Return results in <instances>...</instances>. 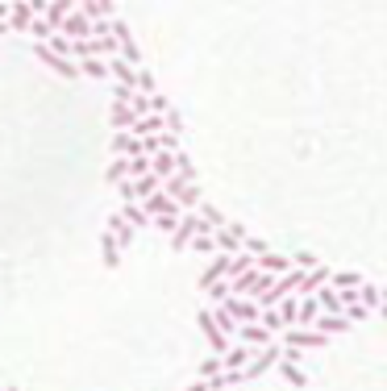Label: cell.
<instances>
[{
  "label": "cell",
  "instance_id": "cell-1",
  "mask_svg": "<svg viewBox=\"0 0 387 391\" xmlns=\"http://www.w3.org/2000/svg\"><path fill=\"white\" fill-rule=\"evenodd\" d=\"M221 312H225L238 329H246V325H262V304H258V300H238V296H229Z\"/></svg>",
  "mask_w": 387,
  "mask_h": 391
},
{
  "label": "cell",
  "instance_id": "cell-2",
  "mask_svg": "<svg viewBox=\"0 0 387 391\" xmlns=\"http://www.w3.org/2000/svg\"><path fill=\"white\" fill-rule=\"evenodd\" d=\"M200 329H204V337H209V346H213L216 358H225V354L233 349V342H229V333L221 329V321H216L213 308H200Z\"/></svg>",
  "mask_w": 387,
  "mask_h": 391
},
{
  "label": "cell",
  "instance_id": "cell-3",
  "mask_svg": "<svg viewBox=\"0 0 387 391\" xmlns=\"http://www.w3.org/2000/svg\"><path fill=\"white\" fill-rule=\"evenodd\" d=\"M59 34H63V38H71V42H92V38H96V25L87 21L84 13H80V4H75V13L59 25Z\"/></svg>",
  "mask_w": 387,
  "mask_h": 391
},
{
  "label": "cell",
  "instance_id": "cell-4",
  "mask_svg": "<svg viewBox=\"0 0 387 391\" xmlns=\"http://www.w3.org/2000/svg\"><path fill=\"white\" fill-rule=\"evenodd\" d=\"M279 342H283V349H321V346H329V337L317 333V329H288Z\"/></svg>",
  "mask_w": 387,
  "mask_h": 391
},
{
  "label": "cell",
  "instance_id": "cell-5",
  "mask_svg": "<svg viewBox=\"0 0 387 391\" xmlns=\"http://www.w3.org/2000/svg\"><path fill=\"white\" fill-rule=\"evenodd\" d=\"M34 54H38V58H42L46 67H50V71H59V75H63V80H75V75H80V63H71V58H63V54H54V50H50V46H34Z\"/></svg>",
  "mask_w": 387,
  "mask_h": 391
},
{
  "label": "cell",
  "instance_id": "cell-6",
  "mask_svg": "<svg viewBox=\"0 0 387 391\" xmlns=\"http://www.w3.org/2000/svg\"><path fill=\"white\" fill-rule=\"evenodd\" d=\"M283 362V349H279V342L275 346H266V349H258V358L246 366V379H258V375H266L271 366H279Z\"/></svg>",
  "mask_w": 387,
  "mask_h": 391
},
{
  "label": "cell",
  "instance_id": "cell-7",
  "mask_svg": "<svg viewBox=\"0 0 387 391\" xmlns=\"http://www.w3.org/2000/svg\"><path fill=\"white\" fill-rule=\"evenodd\" d=\"M238 342L250 349H266V346H275V333L266 325H246V329H238Z\"/></svg>",
  "mask_w": 387,
  "mask_h": 391
},
{
  "label": "cell",
  "instance_id": "cell-8",
  "mask_svg": "<svg viewBox=\"0 0 387 391\" xmlns=\"http://www.w3.org/2000/svg\"><path fill=\"white\" fill-rule=\"evenodd\" d=\"M137 121H142V117L133 113V104H113V108H109V125H113V133H129Z\"/></svg>",
  "mask_w": 387,
  "mask_h": 391
},
{
  "label": "cell",
  "instance_id": "cell-9",
  "mask_svg": "<svg viewBox=\"0 0 387 391\" xmlns=\"http://www.w3.org/2000/svg\"><path fill=\"white\" fill-rule=\"evenodd\" d=\"M113 154L117 159H142L146 154V142H137L133 133H113Z\"/></svg>",
  "mask_w": 387,
  "mask_h": 391
},
{
  "label": "cell",
  "instance_id": "cell-10",
  "mask_svg": "<svg viewBox=\"0 0 387 391\" xmlns=\"http://www.w3.org/2000/svg\"><path fill=\"white\" fill-rule=\"evenodd\" d=\"M254 358H258V349H250V346H242V342H238V346L225 354V371H246Z\"/></svg>",
  "mask_w": 387,
  "mask_h": 391
},
{
  "label": "cell",
  "instance_id": "cell-11",
  "mask_svg": "<svg viewBox=\"0 0 387 391\" xmlns=\"http://www.w3.org/2000/svg\"><path fill=\"white\" fill-rule=\"evenodd\" d=\"M104 233H113V237L121 242V250H125L129 242H133V225H129V221L121 217V213H113V217L104 221Z\"/></svg>",
  "mask_w": 387,
  "mask_h": 391
},
{
  "label": "cell",
  "instance_id": "cell-12",
  "mask_svg": "<svg viewBox=\"0 0 387 391\" xmlns=\"http://www.w3.org/2000/svg\"><path fill=\"white\" fill-rule=\"evenodd\" d=\"M321 316H325V308H321L317 296H312V300H300V325H296V329H317Z\"/></svg>",
  "mask_w": 387,
  "mask_h": 391
},
{
  "label": "cell",
  "instance_id": "cell-13",
  "mask_svg": "<svg viewBox=\"0 0 387 391\" xmlns=\"http://www.w3.org/2000/svg\"><path fill=\"white\" fill-rule=\"evenodd\" d=\"M362 283H367V279H362V275H358V271H338V275H333V283H329V287H333V292H338V296H345V292H358V287H362Z\"/></svg>",
  "mask_w": 387,
  "mask_h": 391
},
{
  "label": "cell",
  "instance_id": "cell-14",
  "mask_svg": "<svg viewBox=\"0 0 387 391\" xmlns=\"http://www.w3.org/2000/svg\"><path fill=\"white\" fill-rule=\"evenodd\" d=\"M100 254H104V266L113 271V266L121 262V242H117L113 233H104V237H100Z\"/></svg>",
  "mask_w": 387,
  "mask_h": 391
},
{
  "label": "cell",
  "instance_id": "cell-15",
  "mask_svg": "<svg viewBox=\"0 0 387 391\" xmlns=\"http://www.w3.org/2000/svg\"><path fill=\"white\" fill-rule=\"evenodd\" d=\"M121 217H125L133 229H146V225H154V221H150V213H146V204H125V209H121Z\"/></svg>",
  "mask_w": 387,
  "mask_h": 391
},
{
  "label": "cell",
  "instance_id": "cell-16",
  "mask_svg": "<svg viewBox=\"0 0 387 391\" xmlns=\"http://www.w3.org/2000/svg\"><path fill=\"white\" fill-rule=\"evenodd\" d=\"M345 329H350V321H345V316H321V321H317V333H325V337L345 333Z\"/></svg>",
  "mask_w": 387,
  "mask_h": 391
},
{
  "label": "cell",
  "instance_id": "cell-17",
  "mask_svg": "<svg viewBox=\"0 0 387 391\" xmlns=\"http://www.w3.org/2000/svg\"><path fill=\"white\" fill-rule=\"evenodd\" d=\"M80 75H92V80H113L109 63H100V58H87V63H80Z\"/></svg>",
  "mask_w": 387,
  "mask_h": 391
},
{
  "label": "cell",
  "instance_id": "cell-18",
  "mask_svg": "<svg viewBox=\"0 0 387 391\" xmlns=\"http://www.w3.org/2000/svg\"><path fill=\"white\" fill-rule=\"evenodd\" d=\"M200 217L209 221V225H213V229H225V225H229V217H225V213H221V209H213V204H209V200H204V204H200Z\"/></svg>",
  "mask_w": 387,
  "mask_h": 391
},
{
  "label": "cell",
  "instance_id": "cell-19",
  "mask_svg": "<svg viewBox=\"0 0 387 391\" xmlns=\"http://www.w3.org/2000/svg\"><path fill=\"white\" fill-rule=\"evenodd\" d=\"M137 92H142V96H159V84H154L150 67H142V71H137Z\"/></svg>",
  "mask_w": 387,
  "mask_h": 391
},
{
  "label": "cell",
  "instance_id": "cell-20",
  "mask_svg": "<svg viewBox=\"0 0 387 391\" xmlns=\"http://www.w3.org/2000/svg\"><path fill=\"white\" fill-rule=\"evenodd\" d=\"M279 375H283L292 387H304V371H300V366H288V362H279Z\"/></svg>",
  "mask_w": 387,
  "mask_h": 391
},
{
  "label": "cell",
  "instance_id": "cell-21",
  "mask_svg": "<svg viewBox=\"0 0 387 391\" xmlns=\"http://www.w3.org/2000/svg\"><path fill=\"white\" fill-rule=\"evenodd\" d=\"M262 325H266L271 333H279V329H283V316H279V308H266V312H262Z\"/></svg>",
  "mask_w": 387,
  "mask_h": 391
},
{
  "label": "cell",
  "instance_id": "cell-22",
  "mask_svg": "<svg viewBox=\"0 0 387 391\" xmlns=\"http://www.w3.org/2000/svg\"><path fill=\"white\" fill-rule=\"evenodd\" d=\"M367 316H371V308H362V304H350V308H345V321H350V325H354V321H367Z\"/></svg>",
  "mask_w": 387,
  "mask_h": 391
},
{
  "label": "cell",
  "instance_id": "cell-23",
  "mask_svg": "<svg viewBox=\"0 0 387 391\" xmlns=\"http://www.w3.org/2000/svg\"><path fill=\"white\" fill-rule=\"evenodd\" d=\"M167 133H175V137L183 133V121H179V113H167Z\"/></svg>",
  "mask_w": 387,
  "mask_h": 391
},
{
  "label": "cell",
  "instance_id": "cell-24",
  "mask_svg": "<svg viewBox=\"0 0 387 391\" xmlns=\"http://www.w3.org/2000/svg\"><path fill=\"white\" fill-rule=\"evenodd\" d=\"M283 362H288V366H300V362H304V349H283Z\"/></svg>",
  "mask_w": 387,
  "mask_h": 391
},
{
  "label": "cell",
  "instance_id": "cell-25",
  "mask_svg": "<svg viewBox=\"0 0 387 391\" xmlns=\"http://www.w3.org/2000/svg\"><path fill=\"white\" fill-rule=\"evenodd\" d=\"M183 391H213V383H209V379H196L192 387H183Z\"/></svg>",
  "mask_w": 387,
  "mask_h": 391
},
{
  "label": "cell",
  "instance_id": "cell-26",
  "mask_svg": "<svg viewBox=\"0 0 387 391\" xmlns=\"http://www.w3.org/2000/svg\"><path fill=\"white\" fill-rule=\"evenodd\" d=\"M8 30H13V25H8V21H0V34H8Z\"/></svg>",
  "mask_w": 387,
  "mask_h": 391
},
{
  "label": "cell",
  "instance_id": "cell-27",
  "mask_svg": "<svg viewBox=\"0 0 387 391\" xmlns=\"http://www.w3.org/2000/svg\"><path fill=\"white\" fill-rule=\"evenodd\" d=\"M379 321H387V304H383V308H379Z\"/></svg>",
  "mask_w": 387,
  "mask_h": 391
},
{
  "label": "cell",
  "instance_id": "cell-28",
  "mask_svg": "<svg viewBox=\"0 0 387 391\" xmlns=\"http://www.w3.org/2000/svg\"><path fill=\"white\" fill-rule=\"evenodd\" d=\"M0 391H8V387H0Z\"/></svg>",
  "mask_w": 387,
  "mask_h": 391
}]
</instances>
